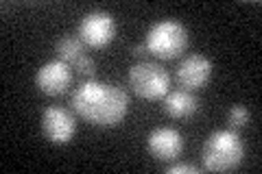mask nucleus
Returning a JSON list of instances; mask_svg holds the SVG:
<instances>
[{
    "instance_id": "13",
    "label": "nucleus",
    "mask_w": 262,
    "mask_h": 174,
    "mask_svg": "<svg viewBox=\"0 0 262 174\" xmlns=\"http://www.w3.org/2000/svg\"><path fill=\"white\" fill-rule=\"evenodd\" d=\"M70 68L75 72H79L81 77H85V79H94L96 77V61L92 59V57H88V55H83L81 59H77Z\"/></svg>"
},
{
    "instance_id": "11",
    "label": "nucleus",
    "mask_w": 262,
    "mask_h": 174,
    "mask_svg": "<svg viewBox=\"0 0 262 174\" xmlns=\"http://www.w3.org/2000/svg\"><path fill=\"white\" fill-rule=\"evenodd\" d=\"M55 55H57V59L59 61L72 65L77 59H81V57L85 55V44L75 35L61 37L59 41H57V46H55Z\"/></svg>"
},
{
    "instance_id": "2",
    "label": "nucleus",
    "mask_w": 262,
    "mask_h": 174,
    "mask_svg": "<svg viewBox=\"0 0 262 174\" xmlns=\"http://www.w3.org/2000/svg\"><path fill=\"white\" fill-rule=\"evenodd\" d=\"M201 157L208 172H232L243 163L245 144L234 129L214 131L203 144Z\"/></svg>"
},
{
    "instance_id": "7",
    "label": "nucleus",
    "mask_w": 262,
    "mask_h": 174,
    "mask_svg": "<svg viewBox=\"0 0 262 174\" xmlns=\"http://www.w3.org/2000/svg\"><path fill=\"white\" fill-rule=\"evenodd\" d=\"M146 151L158 161H164V163L175 161L184 151V137L177 129H170V127L153 129L149 137H146Z\"/></svg>"
},
{
    "instance_id": "14",
    "label": "nucleus",
    "mask_w": 262,
    "mask_h": 174,
    "mask_svg": "<svg viewBox=\"0 0 262 174\" xmlns=\"http://www.w3.org/2000/svg\"><path fill=\"white\" fill-rule=\"evenodd\" d=\"M199 172L201 170L190 163H175V165H168L166 168V174H199Z\"/></svg>"
},
{
    "instance_id": "10",
    "label": "nucleus",
    "mask_w": 262,
    "mask_h": 174,
    "mask_svg": "<svg viewBox=\"0 0 262 174\" xmlns=\"http://www.w3.org/2000/svg\"><path fill=\"white\" fill-rule=\"evenodd\" d=\"M162 109L166 115L175 120H184L190 118V115L199 109V101L192 92H186V89H175V92H168L162 98Z\"/></svg>"
},
{
    "instance_id": "3",
    "label": "nucleus",
    "mask_w": 262,
    "mask_h": 174,
    "mask_svg": "<svg viewBox=\"0 0 262 174\" xmlns=\"http://www.w3.org/2000/svg\"><path fill=\"white\" fill-rule=\"evenodd\" d=\"M144 46L149 48V55L158 57L162 61L175 59L188 46V31L179 20H160L146 31Z\"/></svg>"
},
{
    "instance_id": "9",
    "label": "nucleus",
    "mask_w": 262,
    "mask_h": 174,
    "mask_svg": "<svg viewBox=\"0 0 262 174\" xmlns=\"http://www.w3.org/2000/svg\"><path fill=\"white\" fill-rule=\"evenodd\" d=\"M72 83V68L59 59L44 63L35 74V85L46 96H61Z\"/></svg>"
},
{
    "instance_id": "12",
    "label": "nucleus",
    "mask_w": 262,
    "mask_h": 174,
    "mask_svg": "<svg viewBox=\"0 0 262 174\" xmlns=\"http://www.w3.org/2000/svg\"><path fill=\"white\" fill-rule=\"evenodd\" d=\"M247 122H249V109L245 105H234L232 109H229L227 113V124H229V129H234V131H238L243 127H247Z\"/></svg>"
},
{
    "instance_id": "15",
    "label": "nucleus",
    "mask_w": 262,
    "mask_h": 174,
    "mask_svg": "<svg viewBox=\"0 0 262 174\" xmlns=\"http://www.w3.org/2000/svg\"><path fill=\"white\" fill-rule=\"evenodd\" d=\"M131 55L138 57V59H144V61H146V57H149V48H146L144 44L134 46V51H131Z\"/></svg>"
},
{
    "instance_id": "5",
    "label": "nucleus",
    "mask_w": 262,
    "mask_h": 174,
    "mask_svg": "<svg viewBox=\"0 0 262 174\" xmlns=\"http://www.w3.org/2000/svg\"><path fill=\"white\" fill-rule=\"evenodd\" d=\"M116 37V20L107 11H90L79 22V39L90 48H105Z\"/></svg>"
},
{
    "instance_id": "4",
    "label": "nucleus",
    "mask_w": 262,
    "mask_h": 174,
    "mask_svg": "<svg viewBox=\"0 0 262 174\" xmlns=\"http://www.w3.org/2000/svg\"><path fill=\"white\" fill-rule=\"evenodd\" d=\"M129 87L136 96L144 101H162L168 94L170 77L160 63L153 61H140L131 65L129 70Z\"/></svg>"
},
{
    "instance_id": "6",
    "label": "nucleus",
    "mask_w": 262,
    "mask_h": 174,
    "mask_svg": "<svg viewBox=\"0 0 262 174\" xmlns=\"http://www.w3.org/2000/svg\"><path fill=\"white\" fill-rule=\"evenodd\" d=\"M77 133V120L68 109L51 105L42 111V135L55 146L68 144Z\"/></svg>"
},
{
    "instance_id": "1",
    "label": "nucleus",
    "mask_w": 262,
    "mask_h": 174,
    "mask_svg": "<svg viewBox=\"0 0 262 174\" xmlns=\"http://www.w3.org/2000/svg\"><path fill=\"white\" fill-rule=\"evenodd\" d=\"M70 105L92 127H118L129 111V96L118 85L88 79L72 92Z\"/></svg>"
},
{
    "instance_id": "8",
    "label": "nucleus",
    "mask_w": 262,
    "mask_h": 174,
    "mask_svg": "<svg viewBox=\"0 0 262 174\" xmlns=\"http://www.w3.org/2000/svg\"><path fill=\"white\" fill-rule=\"evenodd\" d=\"M210 77H212V61L203 55L186 57L175 70L177 85L182 89H186V92H194V89L206 87Z\"/></svg>"
}]
</instances>
